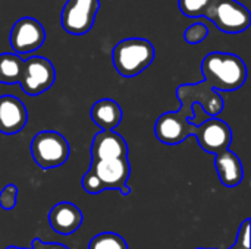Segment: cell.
I'll use <instances>...</instances> for the list:
<instances>
[{"label": "cell", "mask_w": 251, "mask_h": 249, "mask_svg": "<svg viewBox=\"0 0 251 249\" xmlns=\"http://www.w3.org/2000/svg\"><path fill=\"white\" fill-rule=\"evenodd\" d=\"M129 175L131 166L125 138L115 131L96 134L91 144V166L82 176V189L91 195L103 191L129 195Z\"/></svg>", "instance_id": "6da1fadb"}, {"label": "cell", "mask_w": 251, "mask_h": 249, "mask_svg": "<svg viewBox=\"0 0 251 249\" xmlns=\"http://www.w3.org/2000/svg\"><path fill=\"white\" fill-rule=\"evenodd\" d=\"M201 73L204 82L215 91H235L241 88L247 79V68L243 59L221 51L209 53L203 59Z\"/></svg>", "instance_id": "7a4b0ae2"}, {"label": "cell", "mask_w": 251, "mask_h": 249, "mask_svg": "<svg viewBox=\"0 0 251 249\" xmlns=\"http://www.w3.org/2000/svg\"><path fill=\"white\" fill-rule=\"evenodd\" d=\"M112 60L121 76L134 78L154 60V47L144 38H126L115 45Z\"/></svg>", "instance_id": "3957f363"}, {"label": "cell", "mask_w": 251, "mask_h": 249, "mask_svg": "<svg viewBox=\"0 0 251 249\" xmlns=\"http://www.w3.org/2000/svg\"><path fill=\"white\" fill-rule=\"evenodd\" d=\"M71 154L68 139L56 131H40L31 141V156L43 170L63 166Z\"/></svg>", "instance_id": "277c9868"}, {"label": "cell", "mask_w": 251, "mask_h": 249, "mask_svg": "<svg viewBox=\"0 0 251 249\" xmlns=\"http://www.w3.org/2000/svg\"><path fill=\"white\" fill-rule=\"evenodd\" d=\"M203 16L226 34L243 32L251 22L249 9L237 0H210Z\"/></svg>", "instance_id": "5b68a950"}, {"label": "cell", "mask_w": 251, "mask_h": 249, "mask_svg": "<svg viewBox=\"0 0 251 249\" xmlns=\"http://www.w3.org/2000/svg\"><path fill=\"white\" fill-rule=\"evenodd\" d=\"M56 79V70L50 60L41 56H32L24 60L21 73V88L25 94L37 97L46 92Z\"/></svg>", "instance_id": "8992f818"}, {"label": "cell", "mask_w": 251, "mask_h": 249, "mask_svg": "<svg viewBox=\"0 0 251 249\" xmlns=\"http://www.w3.org/2000/svg\"><path fill=\"white\" fill-rule=\"evenodd\" d=\"M99 0H68L60 16L62 26L72 35L87 34L94 23Z\"/></svg>", "instance_id": "52a82bcc"}, {"label": "cell", "mask_w": 251, "mask_h": 249, "mask_svg": "<svg viewBox=\"0 0 251 249\" xmlns=\"http://www.w3.org/2000/svg\"><path fill=\"white\" fill-rule=\"evenodd\" d=\"M9 38L15 54H29L44 44L46 31L37 19L25 16L13 23Z\"/></svg>", "instance_id": "ba28073f"}, {"label": "cell", "mask_w": 251, "mask_h": 249, "mask_svg": "<svg viewBox=\"0 0 251 249\" xmlns=\"http://www.w3.org/2000/svg\"><path fill=\"white\" fill-rule=\"evenodd\" d=\"M194 136L197 138L199 145L206 153L215 156L229 148L232 142V129L222 119L210 117L197 126V132Z\"/></svg>", "instance_id": "9c48e42d"}, {"label": "cell", "mask_w": 251, "mask_h": 249, "mask_svg": "<svg viewBox=\"0 0 251 249\" xmlns=\"http://www.w3.org/2000/svg\"><path fill=\"white\" fill-rule=\"evenodd\" d=\"M176 97L190 98L193 103L201 106L203 112L210 117H218V114L224 110L222 97L210 88V85L204 81L199 84H184L176 88Z\"/></svg>", "instance_id": "30bf717a"}, {"label": "cell", "mask_w": 251, "mask_h": 249, "mask_svg": "<svg viewBox=\"0 0 251 249\" xmlns=\"http://www.w3.org/2000/svg\"><path fill=\"white\" fill-rule=\"evenodd\" d=\"M28 122L25 104L15 95L0 97V134H19Z\"/></svg>", "instance_id": "8fae6325"}, {"label": "cell", "mask_w": 251, "mask_h": 249, "mask_svg": "<svg viewBox=\"0 0 251 249\" xmlns=\"http://www.w3.org/2000/svg\"><path fill=\"white\" fill-rule=\"evenodd\" d=\"M47 220H49L50 227L56 233L72 235L81 227L84 216L75 204L63 201L51 207V210L49 211Z\"/></svg>", "instance_id": "7c38bea8"}, {"label": "cell", "mask_w": 251, "mask_h": 249, "mask_svg": "<svg viewBox=\"0 0 251 249\" xmlns=\"http://www.w3.org/2000/svg\"><path fill=\"white\" fill-rule=\"evenodd\" d=\"M215 169L218 172L219 181L226 188L238 186L244 179V169L240 157L228 150L215 154Z\"/></svg>", "instance_id": "4fadbf2b"}, {"label": "cell", "mask_w": 251, "mask_h": 249, "mask_svg": "<svg viewBox=\"0 0 251 249\" xmlns=\"http://www.w3.org/2000/svg\"><path fill=\"white\" fill-rule=\"evenodd\" d=\"M91 119L103 132L115 131L124 119V112L115 100L101 98L93 104Z\"/></svg>", "instance_id": "5bb4252c"}, {"label": "cell", "mask_w": 251, "mask_h": 249, "mask_svg": "<svg viewBox=\"0 0 251 249\" xmlns=\"http://www.w3.org/2000/svg\"><path fill=\"white\" fill-rule=\"evenodd\" d=\"M24 60L15 53L0 54V84H19Z\"/></svg>", "instance_id": "9a60e30c"}, {"label": "cell", "mask_w": 251, "mask_h": 249, "mask_svg": "<svg viewBox=\"0 0 251 249\" xmlns=\"http://www.w3.org/2000/svg\"><path fill=\"white\" fill-rule=\"evenodd\" d=\"M88 249H128V244L118 233L103 232L90 241Z\"/></svg>", "instance_id": "2e32d148"}, {"label": "cell", "mask_w": 251, "mask_h": 249, "mask_svg": "<svg viewBox=\"0 0 251 249\" xmlns=\"http://www.w3.org/2000/svg\"><path fill=\"white\" fill-rule=\"evenodd\" d=\"M210 0H179V9L185 16H203Z\"/></svg>", "instance_id": "e0dca14e"}, {"label": "cell", "mask_w": 251, "mask_h": 249, "mask_svg": "<svg viewBox=\"0 0 251 249\" xmlns=\"http://www.w3.org/2000/svg\"><path fill=\"white\" fill-rule=\"evenodd\" d=\"M207 35H209V29L201 22H197V23L190 25L185 29V32H184V38H185V41L188 44H199L203 40H206Z\"/></svg>", "instance_id": "ac0fdd59"}, {"label": "cell", "mask_w": 251, "mask_h": 249, "mask_svg": "<svg viewBox=\"0 0 251 249\" xmlns=\"http://www.w3.org/2000/svg\"><path fill=\"white\" fill-rule=\"evenodd\" d=\"M16 203H18V186L9 183L0 191V207L6 211H10L16 207Z\"/></svg>", "instance_id": "d6986e66"}, {"label": "cell", "mask_w": 251, "mask_h": 249, "mask_svg": "<svg viewBox=\"0 0 251 249\" xmlns=\"http://www.w3.org/2000/svg\"><path fill=\"white\" fill-rule=\"evenodd\" d=\"M250 219H246L243 222V225L240 226L238 235H237V242L244 247H249V248H250Z\"/></svg>", "instance_id": "ffe728a7"}, {"label": "cell", "mask_w": 251, "mask_h": 249, "mask_svg": "<svg viewBox=\"0 0 251 249\" xmlns=\"http://www.w3.org/2000/svg\"><path fill=\"white\" fill-rule=\"evenodd\" d=\"M31 249H69L68 247L62 245V244H46L40 239H34L32 241V247Z\"/></svg>", "instance_id": "44dd1931"}, {"label": "cell", "mask_w": 251, "mask_h": 249, "mask_svg": "<svg viewBox=\"0 0 251 249\" xmlns=\"http://www.w3.org/2000/svg\"><path fill=\"white\" fill-rule=\"evenodd\" d=\"M229 249H250L249 247H244V245H241V244H238V242H235L234 245H232V248Z\"/></svg>", "instance_id": "7402d4cb"}, {"label": "cell", "mask_w": 251, "mask_h": 249, "mask_svg": "<svg viewBox=\"0 0 251 249\" xmlns=\"http://www.w3.org/2000/svg\"><path fill=\"white\" fill-rule=\"evenodd\" d=\"M4 249H28V248H19V247H7V248ZM31 249V248H29Z\"/></svg>", "instance_id": "603a6c76"}, {"label": "cell", "mask_w": 251, "mask_h": 249, "mask_svg": "<svg viewBox=\"0 0 251 249\" xmlns=\"http://www.w3.org/2000/svg\"><path fill=\"white\" fill-rule=\"evenodd\" d=\"M200 249H204V248H200Z\"/></svg>", "instance_id": "cb8c5ba5"}]
</instances>
